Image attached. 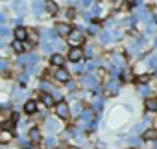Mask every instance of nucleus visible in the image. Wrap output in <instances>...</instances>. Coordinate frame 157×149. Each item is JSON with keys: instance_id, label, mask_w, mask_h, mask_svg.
<instances>
[{"instance_id": "obj_1", "label": "nucleus", "mask_w": 157, "mask_h": 149, "mask_svg": "<svg viewBox=\"0 0 157 149\" xmlns=\"http://www.w3.org/2000/svg\"><path fill=\"white\" fill-rule=\"evenodd\" d=\"M83 41H85V35H83L82 31H72V33L68 35V44H70V46H74V48L82 46V44H83Z\"/></svg>"}, {"instance_id": "obj_2", "label": "nucleus", "mask_w": 157, "mask_h": 149, "mask_svg": "<svg viewBox=\"0 0 157 149\" xmlns=\"http://www.w3.org/2000/svg\"><path fill=\"white\" fill-rule=\"evenodd\" d=\"M56 114H57L59 118L67 120V118L70 116V109H68V105H67L65 101H59V103L56 105Z\"/></svg>"}, {"instance_id": "obj_3", "label": "nucleus", "mask_w": 157, "mask_h": 149, "mask_svg": "<svg viewBox=\"0 0 157 149\" xmlns=\"http://www.w3.org/2000/svg\"><path fill=\"white\" fill-rule=\"evenodd\" d=\"M54 78L59 81V83H68V79H70V74H68V70L67 68H57L56 72H54Z\"/></svg>"}, {"instance_id": "obj_4", "label": "nucleus", "mask_w": 157, "mask_h": 149, "mask_svg": "<svg viewBox=\"0 0 157 149\" xmlns=\"http://www.w3.org/2000/svg\"><path fill=\"white\" fill-rule=\"evenodd\" d=\"M56 31H57V35H70L72 33V28H70V24H67V22H59L57 26H56Z\"/></svg>"}, {"instance_id": "obj_5", "label": "nucleus", "mask_w": 157, "mask_h": 149, "mask_svg": "<svg viewBox=\"0 0 157 149\" xmlns=\"http://www.w3.org/2000/svg\"><path fill=\"white\" fill-rule=\"evenodd\" d=\"M82 57H83V52H82L80 48H72V50L68 52V59H70L72 63H78V61H82Z\"/></svg>"}, {"instance_id": "obj_6", "label": "nucleus", "mask_w": 157, "mask_h": 149, "mask_svg": "<svg viewBox=\"0 0 157 149\" xmlns=\"http://www.w3.org/2000/svg\"><path fill=\"white\" fill-rule=\"evenodd\" d=\"M105 92H107V94H111V96H113V94H117V92H118V81H117V79L109 81V83L105 85Z\"/></svg>"}, {"instance_id": "obj_7", "label": "nucleus", "mask_w": 157, "mask_h": 149, "mask_svg": "<svg viewBox=\"0 0 157 149\" xmlns=\"http://www.w3.org/2000/svg\"><path fill=\"white\" fill-rule=\"evenodd\" d=\"M28 39V30L26 28H17L15 30V41H24Z\"/></svg>"}, {"instance_id": "obj_8", "label": "nucleus", "mask_w": 157, "mask_h": 149, "mask_svg": "<svg viewBox=\"0 0 157 149\" xmlns=\"http://www.w3.org/2000/svg\"><path fill=\"white\" fill-rule=\"evenodd\" d=\"M41 100H43V103H44L46 107H52V105L56 103V98H54L52 94H46V92H43V96H41Z\"/></svg>"}, {"instance_id": "obj_9", "label": "nucleus", "mask_w": 157, "mask_h": 149, "mask_svg": "<svg viewBox=\"0 0 157 149\" xmlns=\"http://www.w3.org/2000/svg\"><path fill=\"white\" fill-rule=\"evenodd\" d=\"M44 127H46L48 133H56V131H59V122H56V120H48Z\"/></svg>"}, {"instance_id": "obj_10", "label": "nucleus", "mask_w": 157, "mask_h": 149, "mask_svg": "<svg viewBox=\"0 0 157 149\" xmlns=\"http://www.w3.org/2000/svg\"><path fill=\"white\" fill-rule=\"evenodd\" d=\"M19 63H24V64H28V66H33V64L37 63V55H33V53H30V55H26L24 59H21Z\"/></svg>"}, {"instance_id": "obj_11", "label": "nucleus", "mask_w": 157, "mask_h": 149, "mask_svg": "<svg viewBox=\"0 0 157 149\" xmlns=\"http://www.w3.org/2000/svg\"><path fill=\"white\" fill-rule=\"evenodd\" d=\"M50 63H52V64H54V66H57V68H61V66H63V63H65V61H63V57H61V55H59V53H54V55H52V57H50Z\"/></svg>"}, {"instance_id": "obj_12", "label": "nucleus", "mask_w": 157, "mask_h": 149, "mask_svg": "<svg viewBox=\"0 0 157 149\" xmlns=\"http://www.w3.org/2000/svg\"><path fill=\"white\" fill-rule=\"evenodd\" d=\"M111 63H113L115 66L122 68V66H124V57H122V55H118V53H113V55H111Z\"/></svg>"}, {"instance_id": "obj_13", "label": "nucleus", "mask_w": 157, "mask_h": 149, "mask_svg": "<svg viewBox=\"0 0 157 149\" xmlns=\"http://www.w3.org/2000/svg\"><path fill=\"white\" fill-rule=\"evenodd\" d=\"M35 111H37V103H35V101H32V100H30V101H26V105H24V112H26V114H33Z\"/></svg>"}, {"instance_id": "obj_14", "label": "nucleus", "mask_w": 157, "mask_h": 149, "mask_svg": "<svg viewBox=\"0 0 157 149\" xmlns=\"http://www.w3.org/2000/svg\"><path fill=\"white\" fill-rule=\"evenodd\" d=\"M28 41H30V44H37L39 42V33L35 30H28Z\"/></svg>"}, {"instance_id": "obj_15", "label": "nucleus", "mask_w": 157, "mask_h": 149, "mask_svg": "<svg viewBox=\"0 0 157 149\" xmlns=\"http://www.w3.org/2000/svg\"><path fill=\"white\" fill-rule=\"evenodd\" d=\"M146 109L148 111H157V98H148L146 100Z\"/></svg>"}, {"instance_id": "obj_16", "label": "nucleus", "mask_w": 157, "mask_h": 149, "mask_svg": "<svg viewBox=\"0 0 157 149\" xmlns=\"http://www.w3.org/2000/svg\"><path fill=\"white\" fill-rule=\"evenodd\" d=\"M44 4H46V11H48L50 15H56V13H57V6H56V2L48 0V2H44Z\"/></svg>"}, {"instance_id": "obj_17", "label": "nucleus", "mask_w": 157, "mask_h": 149, "mask_svg": "<svg viewBox=\"0 0 157 149\" xmlns=\"http://www.w3.org/2000/svg\"><path fill=\"white\" fill-rule=\"evenodd\" d=\"M83 83H85L87 87H91V89H96V79H94V76H85V78H83Z\"/></svg>"}, {"instance_id": "obj_18", "label": "nucleus", "mask_w": 157, "mask_h": 149, "mask_svg": "<svg viewBox=\"0 0 157 149\" xmlns=\"http://www.w3.org/2000/svg\"><path fill=\"white\" fill-rule=\"evenodd\" d=\"M82 122L89 125V122H93V112H91V111H83V112H82Z\"/></svg>"}, {"instance_id": "obj_19", "label": "nucleus", "mask_w": 157, "mask_h": 149, "mask_svg": "<svg viewBox=\"0 0 157 149\" xmlns=\"http://www.w3.org/2000/svg\"><path fill=\"white\" fill-rule=\"evenodd\" d=\"M30 140L32 142H39L41 140V131L39 129H32L30 131Z\"/></svg>"}, {"instance_id": "obj_20", "label": "nucleus", "mask_w": 157, "mask_h": 149, "mask_svg": "<svg viewBox=\"0 0 157 149\" xmlns=\"http://www.w3.org/2000/svg\"><path fill=\"white\" fill-rule=\"evenodd\" d=\"M10 140H11V133H10L8 129H4L2 134H0V142H2V144H8Z\"/></svg>"}, {"instance_id": "obj_21", "label": "nucleus", "mask_w": 157, "mask_h": 149, "mask_svg": "<svg viewBox=\"0 0 157 149\" xmlns=\"http://www.w3.org/2000/svg\"><path fill=\"white\" fill-rule=\"evenodd\" d=\"M46 8V4H41V2H35L33 6H32V9H33V13H37V15H41V11Z\"/></svg>"}, {"instance_id": "obj_22", "label": "nucleus", "mask_w": 157, "mask_h": 149, "mask_svg": "<svg viewBox=\"0 0 157 149\" xmlns=\"http://www.w3.org/2000/svg\"><path fill=\"white\" fill-rule=\"evenodd\" d=\"M13 50L21 53V52H24L26 48H24V44H22V41H15V42H13Z\"/></svg>"}, {"instance_id": "obj_23", "label": "nucleus", "mask_w": 157, "mask_h": 149, "mask_svg": "<svg viewBox=\"0 0 157 149\" xmlns=\"http://www.w3.org/2000/svg\"><path fill=\"white\" fill-rule=\"evenodd\" d=\"M144 138H146V140H155V138H157V131H153V129L146 131V133H144Z\"/></svg>"}, {"instance_id": "obj_24", "label": "nucleus", "mask_w": 157, "mask_h": 149, "mask_svg": "<svg viewBox=\"0 0 157 149\" xmlns=\"http://www.w3.org/2000/svg\"><path fill=\"white\" fill-rule=\"evenodd\" d=\"M41 90H43V92H46V94L54 92V90H52V85H50V83H46V81H43V83H41Z\"/></svg>"}, {"instance_id": "obj_25", "label": "nucleus", "mask_w": 157, "mask_h": 149, "mask_svg": "<svg viewBox=\"0 0 157 149\" xmlns=\"http://www.w3.org/2000/svg\"><path fill=\"white\" fill-rule=\"evenodd\" d=\"M111 39H113V37L109 35V31H102V35H100V41H102V42H109Z\"/></svg>"}, {"instance_id": "obj_26", "label": "nucleus", "mask_w": 157, "mask_h": 149, "mask_svg": "<svg viewBox=\"0 0 157 149\" xmlns=\"http://www.w3.org/2000/svg\"><path fill=\"white\" fill-rule=\"evenodd\" d=\"M44 145H46V147H54V145H56V138H54V136H48V138L44 140Z\"/></svg>"}, {"instance_id": "obj_27", "label": "nucleus", "mask_w": 157, "mask_h": 149, "mask_svg": "<svg viewBox=\"0 0 157 149\" xmlns=\"http://www.w3.org/2000/svg\"><path fill=\"white\" fill-rule=\"evenodd\" d=\"M93 107H94V109H102V98H94Z\"/></svg>"}, {"instance_id": "obj_28", "label": "nucleus", "mask_w": 157, "mask_h": 149, "mask_svg": "<svg viewBox=\"0 0 157 149\" xmlns=\"http://www.w3.org/2000/svg\"><path fill=\"white\" fill-rule=\"evenodd\" d=\"M72 112H74V114H80V112H82V105H80V103L72 105Z\"/></svg>"}, {"instance_id": "obj_29", "label": "nucleus", "mask_w": 157, "mask_h": 149, "mask_svg": "<svg viewBox=\"0 0 157 149\" xmlns=\"http://www.w3.org/2000/svg\"><path fill=\"white\" fill-rule=\"evenodd\" d=\"M129 144H131V145H139L140 140H139V138H129Z\"/></svg>"}, {"instance_id": "obj_30", "label": "nucleus", "mask_w": 157, "mask_h": 149, "mask_svg": "<svg viewBox=\"0 0 157 149\" xmlns=\"http://www.w3.org/2000/svg\"><path fill=\"white\" fill-rule=\"evenodd\" d=\"M148 92H150V90H148V89H146V87H140V94H144V96H146V94H148Z\"/></svg>"}, {"instance_id": "obj_31", "label": "nucleus", "mask_w": 157, "mask_h": 149, "mask_svg": "<svg viewBox=\"0 0 157 149\" xmlns=\"http://www.w3.org/2000/svg\"><path fill=\"white\" fill-rule=\"evenodd\" d=\"M148 79H150V78H148V76H140V81H142V83H146V81H148Z\"/></svg>"}, {"instance_id": "obj_32", "label": "nucleus", "mask_w": 157, "mask_h": 149, "mask_svg": "<svg viewBox=\"0 0 157 149\" xmlns=\"http://www.w3.org/2000/svg\"><path fill=\"white\" fill-rule=\"evenodd\" d=\"M83 4L85 6H91V0H83Z\"/></svg>"}]
</instances>
